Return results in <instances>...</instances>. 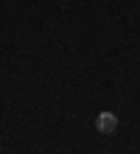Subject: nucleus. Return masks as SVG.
<instances>
[{
    "label": "nucleus",
    "mask_w": 140,
    "mask_h": 154,
    "mask_svg": "<svg viewBox=\"0 0 140 154\" xmlns=\"http://www.w3.org/2000/svg\"><path fill=\"white\" fill-rule=\"evenodd\" d=\"M95 126H98V132L101 134H112L118 129V118L112 115V112H101L98 115V121H95Z\"/></svg>",
    "instance_id": "nucleus-1"
}]
</instances>
